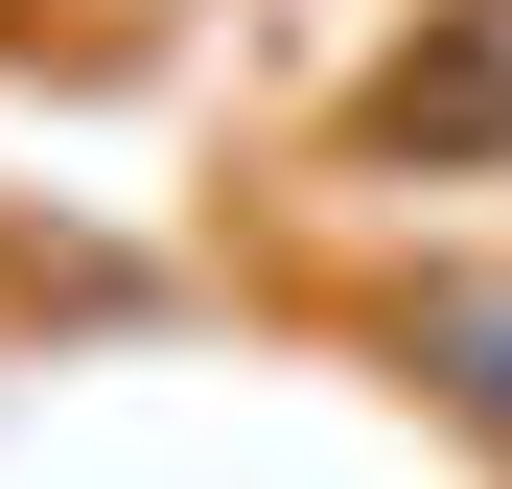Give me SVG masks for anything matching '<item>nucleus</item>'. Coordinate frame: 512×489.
Wrapping results in <instances>:
<instances>
[{
  "instance_id": "nucleus-1",
  "label": "nucleus",
  "mask_w": 512,
  "mask_h": 489,
  "mask_svg": "<svg viewBox=\"0 0 512 489\" xmlns=\"http://www.w3.org/2000/svg\"><path fill=\"white\" fill-rule=\"evenodd\" d=\"M419 373H443L466 420L512 443V280H419Z\"/></svg>"
}]
</instances>
